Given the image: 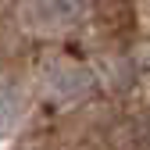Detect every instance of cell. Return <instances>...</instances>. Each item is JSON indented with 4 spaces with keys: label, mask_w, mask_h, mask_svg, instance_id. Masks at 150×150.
<instances>
[{
    "label": "cell",
    "mask_w": 150,
    "mask_h": 150,
    "mask_svg": "<svg viewBox=\"0 0 150 150\" xmlns=\"http://www.w3.org/2000/svg\"><path fill=\"white\" fill-rule=\"evenodd\" d=\"M22 118V89L11 82H0V136L11 132Z\"/></svg>",
    "instance_id": "obj_2"
},
{
    "label": "cell",
    "mask_w": 150,
    "mask_h": 150,
    "mask_svg": "<svg viewBox=\"0 0 150 150\" xmlns=\"http://www.w3.org/2000/svg\"><path fill=\"white\" fill-rule=\"evenodd\" d=\"M82 14V0H32L29 22L40 29H64Z\"/></svg>",
    "instance_id": "obj_1"
}]
</instances>
